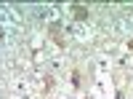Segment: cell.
<instances>
[{
	"label": "cell",
	"mask_w": 133,
	"mask_h": 99,
	"mask_svg": "<svg viewBox=\"0 0 133 99\" xmlns=\"http://www.w3.org/2000/svg\"><path fill=\"white\" fill-rule=\"evenodd\" d=\"M48 35L53 38V43H56L59 48H64V46H66V40H64V35H61V21H51V27H48Z\"/></svg>",
	"instance_id": "6da1fadb"
},
{
	"label": "cell",
	"mask_w": 133,
	"mask_h": 99,
	"mask_svg": "<svg viewBox=\"0 0 133 99\" xmlns=\"http://www.w3.org/2000/svg\"><path fill=\"white\" fill-rule=\"evenodd\" d=\"M72 14H75L77 21H85V19H88V8H83V5H72Z\"/></svg>",
	"instance_id": "7a4b0ae2"
},
{
	"label": "cell",
	"mask_w": 133,
	"mask_h": 99,
	"mask_svg": "<svg viewBox=\"0 0 133 99\" xmlns=\"http://www.w3.org/2000/svg\"><path fill=\"white\" fill-rule=\"evenodd\" d=\"M72 89H83V75H80V70H72Z\"/></svg>",
	"instance_id": "3957f363"
},
{
	"label": "cell",
	"mask_w": 133,
	"mask_h": 99,
	"mask_svg": "<svg viewBox=\"0 0 133 99\" xmlns=\"http://www.w3.org/2000/svg\"><path fill=\"white\" fill-rule=\"evenodd\" d=\"M51 89H53V78L48 75V78H45V91H51Z\"/></svg>",
	"instance_id": "277c9868"
},
{
	"label": "cell",
	"mask_w": 133,
	"mask_h": 99,
	"mask_svg": "<svg viewBox=\"0 0 133 99\" xmlns=\"http://www.w3.org/2000/svg\"><path fill=\"white\" fill-rule=\"evenodd\" d=\"M128 48H133V38H130V40H128Z\"/></svg>",
	"instance_id": "5b68a950"
},
{
	"label": "cell",
	"mask_w": 133,
	"mask_h": 99,
	"mask_svg": "<svg viewBox=\"0 0 133 99\" xmlns=\"http://www.w3.org/2000/svg\"><path fill=\"white\" fill-rule=\"evenodd\" d=\"M85 99H93V96H85Z\"/></svg>",
	"instance_id": "8992f818"
}]
</instances>
